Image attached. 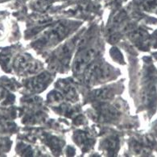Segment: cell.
Masks as SVG:
<instances>
[{
    "label": "cell",
    "instance_id": "1",
    "mask_svg": "<svg viewBox=\"0 0 157 157\" xmlns=\"http://www.w3.org/2000/svg\"><path fill=\"white\" fill-rule=\"evenodd\" d=\"M74 26L75 24L71 22L60 21L48 27L34 41L33 47L37 49H43L57 44L70 33Z\"/></svg>",
    "mask_w": 157,
    "mask_h": 157
},
{
    "label": "cell",
    "instance_id": "2",
    "mask_svg": "<svg viewBox=\"0 0 157 157\" xmlns=\"http://www.w3.org/2000/svg\"><path fill=\"white\" fill-rule=\"evenodd\" d=\"M114 71L109 64L101 60H94L84 72L85 82L88 86L102 84L111 79Z\"/></svg>",
    "mask_w": 157,
    "mask_h": 157
},
{
    "label": "cell",
    "instance_id": "3",
    "mask_svg": "<svg viewBox=\"0 0 157 157\" xmlns=\"http://www.w3.org/2000/svg\"><path fill=\"white\" fill-rule=\"evenodd\" d=\"M75 45L76 41L72 40L59 46L50 58V63L52 65V68L60 70V69L69 65Z\"/></svg>",
    "mask_w": 157,
    "mask_h": 157
},
{
    "label": "cell",
    "instance_id": "4",
    "mask_svg": "<svg viewBox=\"0 0 157 157\" xmlns=\"http://www.w3.org/2000/svg\"><path fill=\"white\" fill-rule=\"evenodd\" d=\"M98 49L94 47H87L81 50L73 63V71L76 75L83 74L87 67L95 60Z\"/></svg>",
    "mask_w": 157,
    "mask_h": 157
},
{
    "label": "cell",
    "instance_id": "5",
    "mask_svg": "<svg viewBox=\"0 0 157 157\" xmlns=\"http://www.w3.org/2000/svg\"><path fill=\"white\" fill-rule=\"evenodd\" d=\"M119 114L118 108L107 101L97 102L93 108V118L98 122H111L117 119Z\"/></svg>",
    "mask_w": 157,
    "mask_h": 157
},
{
    "label": "cell",
    "instance_id": "6",
    "mask_svg": "<svg viewBox=\"0 0 157 157\" xmlns=\"http://www.w3.org/2000/svg\"><path fill=\"white\" fill-rule=\"evenodd\" d=\"M52 76L48 72H43L37 76H34L27 81L26 87L33 93L42 92L45 90L51 82Z\"/></svg>",
    "mask_w": 157,
    "mask_h": 157
},
{
    "label": "cell",
    "instance_id": "7",
    "mask_svg": "<svg viewBox=\"0 0 157 157\" xmlns=\"http://www.w3.org/2000/svg\"><path fill=\"white\" fill-rule=\"evenodd\" d=\"M14 66L18 71L26 73H35L39 71V63L28 55H20L14 61Z\"/></svg>",
    "mask_w": 157,
    "mask_h": 157
},
{
    "label": "cell",
    "instance_id": "8",
    "mask_svg": "<svg viewBox=\"0 0 157 157\" xmlns=\"http://www.w3.org/2000/svg\"><path fill=\"white\" fill-rule=\"evenodd\" d=\"M56 87L67 100L71 101H76L78 100V93L72 82L69 80H60L57 82Z\"/></svg>",
    "mask_w": 157,
    "mask_h": 157
},
{
    "label": "cell",
    "instance_id": "9",
    "mask_svg": "<svg viewBox=\"0 0 157 157\" xmlns=\"http://www.w3.org/2000/svg\"><path fill=\"white\" fill-rule=\"evenodd\" d=\"M101 148L107 155H115L118 150V137L115 135L108 136L101 140Z\"/></svg>",
    "mask_w": 157,
    "mask_h": 157
},
{
    "label": "cell",
    "instance_id": "10",
    "mask_svg": "<svg viewBox=\"0 0 157 157\" xmlns=\"http://www.w3.org/2000/svg\"><path fill=\"white\" fill-rule=\"evenodd\" d=\"M114 97V90L111 87H103L93 90L90 98L96 102L106 101Z\"/></svg>",
    "mask_w": 157,
    "mask_h": 157
},
{
    "label": "cell",
    "instance_id": "11",
    "mask_svg": "<svg viewBox=\"0 0 157 157\" xmlns=\"http://www.w3.org/2000/svg\"><path fill=\"white\" fill-rule=\"evenodd\" d=\"M73 139H74L76 144L81 147L83 151H88L94 143V140L90 136V135L86 133L85 131H78L75 132L74 136H73Z\"/></svg>",
    "mask_w": 157,
    "mask_h": 157
},
{
    "label": "cell",
    "instance_id": "12",
    "mask_svg": "<svg viewBox=\"0 0 157 157\" xmlns=\"http://www.w3.org/2000/svg\"><path fill=\"white\" fill-rule=\"evenodd\" d=\"M63 99H64V96L59 90L52 91L48 96V101L52 105L60 103L63 101Z\"/></svg>",
    "mask_w": 157,
    "mask_h": 157
},
{
    "label": "cell",
    "instance_id": "13",
    "mask_svg": "<svg viewBox=\"0 0 157 157\" xmlns=\"http://www.w3.org/2000/svg\"><path fill=\"white\" fill-rule=\"evenodd\" d=\"M48 144L49 147H51L52 151L56 153L60 152L61 151V144H60V141L59 139L54 137V136H50V137L47 138Z\"/></svg>",
    "mask_w": 157,
    "mask_h": 157
},
{
    "label": "cell",
    "instance_id": "14",
    "mask_svg": "<svg viewBox=\"0 0 157 157\" xmlns=\"http://www.w3.org/2000/svg\"><path fill=\"white\" fill-rule=\"evenodd\" d=\"M11 61V55L9 52H2L0 56V62L1 65L5 70L9 69V66Z\"/></svg>",
    "mask_w": 157,
    "mask_h": 157
},
{
    "label": "cell",
    "instance_id": "15",
    "mask_svg": "<svg viewBox=\"0 0 157 157\" xmlns=\"http://www.w3.org/2000/svg\"><path fill=\"white\" fill-rule=\"evenodd\" d=\"M52 2V0H38L36 3V7L39 11H44L50 7Z\"/></svg>",
    "mask_w": 157,
    "mask_h": 157
}]
</instances>
